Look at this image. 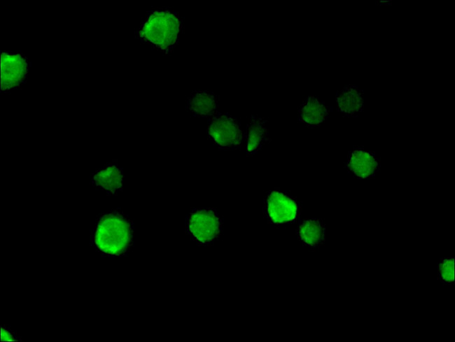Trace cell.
Returning <instances> with one entry per match:
<instances>
[{"instance_id": "obj_2", "label": "cell", "mask_w": 455, "mask_h": 342, "mask_svg": "<svg viewBox=\"0 0 455 342\" xmlns=\"http://www.w3.org/2000/svg\"><path fill=\"white\" fill-rule=\"evenodd\" d=\"M133 233L132 222L122 213L113 211L99 218L94 230L92 241L102 253L120 256L132 245Z\"/></svg>"}, {"instance_id": "obj_15", "label": "cell", "mask_w": 455, "mask_h": 342, "mask_svg": "<svg viewBox=\"0 0 455 342\" xmlns=\"http://www.w3.org/2000/svg\"><path fill=\"white\" fill-rule=\"evenodd\" d=\"M1 339L2 341H15V335L10 332L8 329L5 327L1 328Z\"/></svg>"}, {"instance_id": "obj_14", "label": "cell", "mask_w": 455, "mask_h": 342, "mask_svg": "<svg viewBox=\"0 0 455 342\" xmlns=\"http://www.w3.org/2000/svg\"><path fill=\"white\" fill-rule=\"evenodd\" d=\"M438 278L444 285L454 284V258L444 257L437 266Z\"/></svg>"}, {"instance_id": "obj_11", "label": "cell", "mask_w": 455, "mask_h": 342, "mask_svg": "<svg viewBox=\"0 0 455 342\" xmlns=\"http://www.w3.org/2000/svg\"><path fill=\"white\" fill-rule=\"evenodd\" d=\"M246 154L252 156L256 154L268 141L267 120L261 117L251 115L249 117L245 134Z\"/></svg>"}, {"instance_id": "obj_10", "label": "cell", "mask_w": 455, "mask_h": 342, "mask_svg": "<svg viewBox=\"0 0 455 342\" xmlns=\"http://www.w3.org/2000/svg\"><path fill=\"white\" fill-rule=\"evenodd\" d=\"M335 102L344 116H355L363 111V92L356 85H346L337 92Z\"/></svg>"}, {"instance_id": "obj_12", "label": "cell", "mask_w": 455, "mask_h": 342, "mask_svg": "<svg viewBox=\"0 0 455 342\" xmlns=\"http://www.w3.org/2000/svg\"><path fill=\"white\" fill-rule=\"evenodd\" d=\"M92 183L95 187L115 194L122 186V169L115 164H108L94 173Z\"/></svg>"}, {"instance_id": "obj_7", "label": "cell", "mask_w": 455, "mask_h": 342, "mask_svg": "<svg viewBox=\"0 0 455 342\" xmlns=\"http://www.w3.org/2000/svg\"><path fill=\"white\" fill-rule=\"evenodd\" d=\"M347 168L359 178H369L379 169V160L376 155L364 148H356L348 155Z\"/></svg>"}, {"instance_id": "obj_5", "label": "cell", "mask_w": 455, "mask_h": 342, "mask_svg": "<svg viewBox=\"0 0 455 342\" xmlns=\"http://www.w3.org/2000/svg\"><path fill=\"white\" fill-rule=\"evenodd\" d=\"M1 53V90L7 92L18 89L26 81L31 62L19 52Z\"/></svg>"}, {"instance_id": "obj_4", "label": "cell", "mask_w": 455, "mask_h": 342, "mask_svg": "<svg viewBox=\"0 0 455 342\" xmlns=\"http://www.w3.org/2000/svg\"><path fill=\"white\" fill-rule=\"evenodd\" d=\"M186 227L191 239L199 244L208 245L218 238L221 220L213 209H195L188 215Z\"/></svg>"}, {"instance_id": "obj_3", "label": "cell", "mask_w": 455, "mask_h": 342, "mask_svg": "<svg viewBox=\"0 0 455 342\" xmlns=\"http://www.w3.org/2000/svg\"><path fill=\"white\" fill-rule=\"evenodd\" d=\"M208 138L218 149L232 150L240 147L244 134L239 122L228 113L217 112L209 120Z\"/></svg>"}, {"instance_id": "obj_1", "label": "cell", "mask_w": 455, "mask_h": 342, "mask_svg": "<svg viewBox=\"0 0 455 342\" xmlns=\"http://www.w3.org/2000/svg\"><path fill=\"white\" fill-rule=\"evenodd\" d=\"M183 27V18L178 12L167 7L155 8L146 13L135 36L140 42L169 55L178 45Z\"/></svg>"}, {"instance_id": "obj_9", "label": "cell", "mask_w": 455, "mask_h": 342, "mask_svg": "<svg viewBox=\"0 0 455 342\" xmlns=\"http://www.w3.org/2000/svg\"><path fill=\"white\" fill-rule=\"evenodd\" d=\"M328 107L314 96L308 97L299 106L298 119L309 127L320 126L328 117Z\"/></svg>"}, {"instance_id": "obj_6", "label": "cell", "mask_w": 455, "mask_h": 342, "mask_svg": "<svg viewBox=\"0 0 455 342\" xmlns=\"http://www.w3.org/2000/svg\"><path fill=\"white\" fill-rule=\"evenodd\" d=\"M266 213L276 224L294 220L298 213L297 202L288 196L278 191L272 192L266 200Z\"/></svg>"}, {"instance_id": "obj_8", "label": "cell", "mask_w": 455, "mask_h": 342, "mask_svg": "<svg viewBox=\"0 0 455 342\" xmlns=\"http://www.w3.org/2000/svg\"><path fill=\"white\" fill-rule=\"evenodd\" d=\"M218 96L206 90H194L187 98L186 108L198 117H211L218 112Z\"/></svg>"}, {"instance_id": "obj_13", "label": "cell", "mask_w": 455, "mask_h": 342, "mask_svg": "<svg viewBox=\"0 0 455 342\" xmlns=\"http://www.w3.org/2000/svg\"><path fill=\"white\" fill-rule=\"evenodd\" d=\"M300 239L307 245L316 247L325 240L326 228L324 224L318 219H309L303 221L298 228Z\"/></svg>"}]
</instances>
